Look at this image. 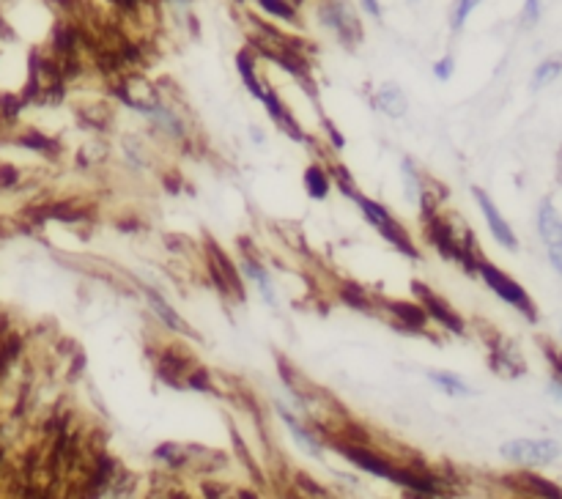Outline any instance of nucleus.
Returning <instances> with one entry per match:
<instances>
[{
  "label": "nucleus",
  "instance_id": "obj_16",
  "mask_svg": "<svg viewBox=\"0 0 562 499\" xmlns=\"http://www.w3.org/2000/svg\"><path fill=\"white\" fill-rule=\"evenodd\" d=\"M431 381L434 384H439L441 390H447L450 395H469V387L458 379V376H453V374H441V371H434L431 374Z\"/></svg>",
  "mask_w": 562,
  "mask_h": 499
},
{
  "label": "nucleus",
  "instance_id": "obj_19",
  "mask_svg": "<svg viewBox=\"0 0 562 499\" xmlns=\"http://www.w3.org/2000/svg\"><path fill=\"white\" fill-rule=\"evenodd\" d=\"M247 274L255 280V283L261 285V294H264L266 302H275V294H272V283H269V277H266V272L261 267H255V264H247Z\"/></svg>",
  "mask_w": 562,
  "mask_h": 499
},
{
  "label": "nucleus",
  "instance_id": "obj_13",
  "mask_svg": "<svg viewBox=\"0 0 562 499\" xmlns=\"http://www.w3.org/2000/svg\"><path fill=\"white\" fill-rule=\"evenodd\" d=\"M305 187H307L310 197H324L329 192V178H327V173H324L321 168H307V173H305Z\"/></svg>",
  "mask_w": 562,
  "mask_h": 499
},
{
  "label": "nucleus",
  "instance_id": "obj_3",
  "mask_svg": "<svg viewBox=\"0 0 562 499\" xmlns=\"http://www.w3.org/2000/svg\"><path fill=\"white\" fill-rule=\"evenodd\" d=\"M502 456L521 466H541V463H551L560 456V445L551 439H513L508 445H502Z\"/></svg>",
  "mask_w": 562,
  "mask_h": 499
},
{
  "label": "nucleus",
  "instance_id": "obj_25",
  "mask_svg": "<svg viewBox=\"0 0 562 499\" xmlns=\"http://www.w3.org/2000/svg\"><path fill=\"white\" fill-rule=\"evenodd\" d=\"M409 499H422V497H417V494H412V497H409Z\"/></svg>",
  "mask_w": 562,
  "mask_h": 499
},
{
  "label": "nucleus",
  "instance_id": "obj_2",
  "mask_svg": "<svg viewBox=\"0 0 562 499\" xmlns=\"http://www.w3.org/2000/svg\"><path fill=\"white\" fill-rule=\"evenodd\" d=\"M480 274H483V280L489 283V288H491L494 294L499 297V299H505L508 304H513L516 310H521L527 319H532L535 321V304L529 302V297H527V291L521 288V285L516 283V280H510L508 274L505 272H499L496 267H491V264H480Z\"/></svg>",
  "mask_w": 562,
  "mask_h": 499
},
{
  "label": "nucleus",
  "instance_id": "obj_24",
  "mask_svg": "<svg viewBox=\"0 0 562 499\" xmlns=\"http://www.w3.org/2000/svg\"><path fill=\"white\" fill-rule=\"evenodd\" d=\"M557 368H560V374H562V354L557 356Z\"/></svg>",
  "mask_w": 562,
  "mask_h": 499
},
{
  "label": "nucleus",
  "instance_id": "obj_18",
  "mask_svg": "<svg viewBox=\"0 0 562 499\" xmlns=\"http://www.w3.org/2000/svg\"><path fill=\"white\" fill-rule=\"evenodd\" d=\"M148 297H151V302H154V307L159 310V316H162V321H165V324H170L173 329H181V332L187 329V326H184V321H181L176 313H173V307H168V304L162 302L157 294H151V291H148Z\"/></svg>",
  "mask_w": 562,
  "mask_h": 499
},
{
  "label": "nucleus",
  "instance_id": "obj_28",
  "mask_svg": "<svg viewBox=\"0 0 562 499\" xmlns=\"http://www.w3.org/2000/svg\"><path fill=\"white\" fill-rule=\"evenodd\" d=\"M126 3H132V0H126Z\"/></svg>",
  "mask_w": 562,
  "mask_h": 499
},
{
  "label": "nucleus",
  "instance_id": "obj_27",
  "mask_svg": "<svg viewBox=\"0 0 562 499\" xmlns=\"http://www.w3.org/2000/svg\"><path fill=\"white\" fill-rule=\"evenodd\" d=\"M288 3H291V6H294V3H299V0H288Z\"/></svg>",
  "mask_w": 562,
  "mask_h": 499
},
{
  "label": "nucleus",
  "instance_id": "obj_1",
  "mask_svg": "<svg viewBox=\"0 0 562 499\" xmlns=\"http://www.w3.org/2000/svg\"><path fill=\"white\" fill-rule=\"evenodd\" d=\"M318 17L332 34H337V38L346 47H357L362 41V25H359V17H357V11H354V6L349 0H327V3H321Z\"/></svg>",
  "mask_w": 562,
  "mask_h": 499
},
{
  "label": "nucleus",
  "instance_id": "obj_22",
  "mask_svg": "<svg viewBox=\"0 0 562 499\" xmlns=\"http://www.w3.org/2000/svg\"><path fill=\"white\" fill-rule=\"evenodd\" d=\"M453 69H456V61H453V55H444V58H439V61L434 63V74H436L439 80H450Z\"/></svg>",
  "mask_w": 562,
  "mask_h": 499
},
{
  "label": "nucleus",
  "instance_id": "obj_12",
  "mask_svg": "<svg viewBox=\"0 0 562 499\" xmlns=\"http://www.w3.org/2000/svg\"><path fill=\"white\" fill-rule=\"evenodd\" d=\"M266 14H272L275 19H282V22H297V9L288 3V0H255Z\"/></svg>",
  "mask_w": 562,
  "mask_h": 499
},
{
  "label": "nucleus",
  "instance_id": "obj_8",
  "mask_svg": "<svg viewBox=\"0 0 562 499\" xmlns=\"http://www.w3.org/2000/svg\"><path fill=\"white\" fill-rule=\"evenodd\" d=\"M376 107L382 110V113H387V115H392V118H401V115H406V96L404 91L398 88V86H382V91L376 93Z\"/></svg>",
  "mask_w": 562,
  "mask_h": 499
},
{
  "label": "nucleus",
  "instance_id": "obj_9",
  "mask_svg": "<svg viewBox=\"0 0 562 499\" xmlns=\"http://www.w3.org/2000/svg\"><path fill=\"white\" fill-rule=\"evenodd\" d=\"M414 288H417V294L422 297V302L428 304V310H431V316H436V319L447 326V329H456V332H461V321H458V316L447 307L444 302H439L436 297H431L428 294V288H422L420 283H414Z\"/></svg>",
  "mask_w": 562,
  "mask_h": 499
},
{
  "label": "nucleus",
  "instance_id": "obj_11",
  "mask_svg": "<svg viewBox=\"0 0 562 499\" xmlns=\"http://www.w3.org/2000/svg\"><path fill=\"white\" fill-rule=\"evenodd\" d=\"M562 71V61L560 58H548V61H543L538 69H535V74H532V91H541L546 88L551 80H557Z\"/></svg>",
  "mask_w": 562,
  "mask_h": 499
},
{
  "label": "nucleus",
  "instance_id": "obj_15",
  "mask_svg": "<svg viewBox=\"0 0 562 499\" xmlns=\"http://www.w3.org/2000/svg\"><path fill=\"white\" fill-rule=\"evenodd\" d=\"M280 417H282V420H285V426L291 428V433L297 436V442H299V445L305 447L307 453H313V456H318V445H316V439H313V436H310L307 431H302V428L297 426V420H294V417H291V414H288V411H285V409H280Z\"/></svg>",
  "mask_w": 562,
  "mask_h": 499
},
{
  "label": "nucleus",
  "instance_id": "obj_14",
  "mask_svg": "<svg viewBox=\"0 0 562 499\" xmlns=\"http://www.w3.org/2000/svg\"><path fill=\"white\" fill-rule=\"evenodd\" d=\"M480 3H483V0H456L453 14H450V28H453V31H461V28L466 25L469 14H472Z\"/></svg>",
  "mask_w": 562,
  "mask_h": 499
},
{
  "label": "nucleus",
  "instance_id": "obj_5",
  "mask_svg": "<svg viewBox=\"0 0 562 499\" xmlns=\"http://www.w3.org/2000/svg\"><path fill=\"white\" fill-rule=\"evenodd\" d=\"M538 231L543 236L551 264H554V269L562 274V220L548 200L541 203V212H538Z\"/></svg>",
  "mask_w": 562,
  "mask_h": 499
},
{
  "label": "nucleus",
  "instance_id": "obj_21",
  "mask_svg": "<svg viewBox=\"0 0 562 499\" xmlns=\"http://www.w3.org/2000/svg\"><path fill=\"white\" fill-rule=\"evenodd\" d=\"M538 19H541V0H527L524 3V11H521V25L532 28Z\"/></svg>",
  "mask_w": 562,
  "mask_h": 499
},
{
  "label": "nucleus",
  "instance_id": "obj_6",
  "mask_svg": "<svg viewBox=\"0 0 562 499\" xmlns=\"http://www.w3.org/2000/svg\"><path fill=\"white\" fill-rule=\"evenodd\" d=\"M474 197H477V203H480V209H483V217H486V222H489V228H491L494 239L502 245V247L508 250H516L518 247V239H516V233L510 231V225L505 222V217L496 212V206H494V200L483 190H474Z\"/></svg>",
  "mask_w": 562,
  "mask_h": 499
},
{
  "label": "nucleus",
  "instance_id": "obj_17",
  "mask_svg": "<svg viewBox=\"0 0 562 499\" xmlns=\"http://www.w3.org/2000/svg\"><path fill=\"white\" fill-rule=\"evenodd\" d=\"M401 173H404L406 197H409L412 203H420L422 190H420V181H417V173H414V168H412V162H404V168H401Z\"/></svg>",
  "mask_w": 562,
  "mask_h": 499
},
{
  "label": "nucleus",
  "instance_id": "obj_26",
  "mask_svg": "<svg viewBox=\"0 0 562 499\" xmlns=\"http://www.w3.org/2000/svg\"><path fill=\"white\" fill-rule=\"evenodd\" d=\"M242 499H252V497H250V494H242Z\"/></svg>",
  "mask_w": 562,
  "mask_h": 499
},
{
  "label": "nucleus",
  "instance_id": "obj_7",
  "mask_svg": "<svg viewBox=\"0 0 562 499\" xmlns=\"http://www.w3.org/2000/svg\"><path fill=\"white\" fill-rule=\"evenodd\" d=\"M261 102H264L266 110L272 113V118H275V124L280 126V129H282V132H285V135H288V138H291V140H297V143H299V140H305V135L299 132V126H297V121L291 118V113L285 110V105H282L280 99H277V96H275V93H272V91H269V88H264V93H261Z\"/></svg>",
  "mask_w": 562,
  "mask_h": 499
},
{
  "label": "nucleus",
  "instance_id": "obj_23",
  "mask_svg": "<svg viewBox=\"0 0 562 499\" xmlns=\"http://www.w3.org/2000/svg\"><path fill=\"white\" fill-rule=\"evenodd\" d=\"M359 3H362V9H365L373 19L382 17V6H379V0H359Z\"/></svg>",
  "mask_w": 562,
  "mask_h": 499
},
{
  "label": "nucleus",
  "instance_id": "obj_20",
  "mask_svg": "<svg viewBox=\"0 0 562 499\" xmlns=\"http://www.w3.org/2000/svg\"><path fill=\"white\" fill-rule=\"evenodd\" d=\"M527 483L538 491V494H543L546 499H562V491L554 485V483L543 480V478H527Z\"/></svg>",
  "mask_w": 562,
  "mask_h": 499
},
{
  "label": "nucleus",
  "instance_id": "obj_4",
  "mask_svg": "<svg viewBox=\"0 0 562 499\" xmlns=\"http://www.w3.org/2000/svg\"><path fill=\"white\" fill-rule=\"evenodd\" d=\"M354 200L359 203L362 214H365L370 222H373V228L382 233V236H384V239L389 242V245H392V247H398L401 252L412 255V258L417 255V252H414V247H412V242H409V236H406L404 228H401V225H398V222H395V220H392V217H389V214H387L384 209H382V206L376 203V200H368V197H359V195H354Z\"/></svg>",
  "mask_w": 562,
  "mask_h": 499
},
{
  "label": "nucleus",
  "instance_id": "obj_10",
  "mask_svg": "<svg viewBox=\"0 0 562 499\" xmlns=\"http://www.w3.org/2000/svg\"><path fill=\"white\" fill-rule=\"evenodd\" d=\"M236 69L242 74V80H245V86L250 88V93L255 96V99H261V93H264V86L258 83V77H255V63H252V55L242 50V53L236 55Z\"/></svg>",
  "mask_w": 562,
  "mask_h": 499
}]
</instances>
